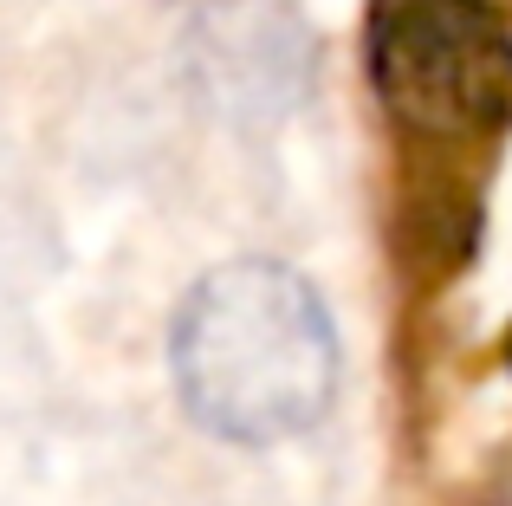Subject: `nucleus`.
<instances>
[{"label":"nucleus","instance_id":"1","mask_svg":"<svg viewBox=\"0 0 512 506\" xmlns=\"http://www.w3.org/2000/svg\"><path fill=\"white\" fill-rule=\"evenodd\" d=\"M182 409L208 435L273 448L318 429L338 396V331L305 273L227 260L188 286L169 331Z\"/></svg>","mask_w":512,"mask_h":506},{"label":"nucleus","instance_id":"2","mask_svg":"<svg viewBox=\"0 0 512 506\" xmlns=\"http://www.w3.org/2000/svg\"><path fill=\"white\" fill-rule=\"evenodd\" d=\"M370 85L422 137H487L512 117V39L487 0H376Z\"/></svg>","mask_w":512,"mask_h":506}]
</instances>
